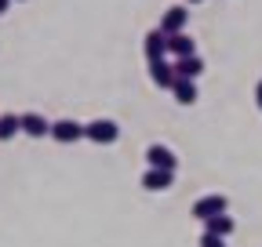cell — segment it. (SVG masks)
I'll return each mask as SVG.
<instances>
[{"mask_svg": "<svg viewBox=\"0 0 262 247\" xmlns=\"http://www.w3.org/2000/svg\"><path fill=\"white\" fill-rule=\"evenodd\" d=\"M171 182H175V171H157V167H149V171L142 175V185H146L149 193H164Z\"/></svg>", "mask_w": 262, "mask_h": 247, "instance_id": "9c48e42d", "label": "cell"}, {"mask_svg": "<svg viewBox=\"0 0 262 247\" xmlns=\"http://www.w3.org/2000/svg\"><path fill=\"white\" fill-rule=\"evenodd\" d=\"M171 95L179 98V106H193V102H196V80H182V77H175Z\"/></svg>", "mask_w": 262, "mask_h": 247, "instance_id": "7c38bea8", "label": "cell"}, {"mask_svg": "<svg viewBox=\"0 0 262 247\" xmlns=\"http://www.w3.org/2000/svg\"><path fill=\"white\" fill-rule=\"evenodd\" d=\"M149 77H153V84H157V87H171V84H175V66H171L168 58L149 62Z\"/></svg>", "mask_w": 262, "mask_h": 247, "instance_id": "30bf717a", "label": "cell"}, {"mask_svg": "<svg viewBox=\"0 0 262 247\" xmlns=\"http://www.w3.org/2000/svg\"><path fill=\"white\" fill-rule=\"evenodd\" d=\"M146 160H149V167H157V171H175V167H179V157H175L168 145H160V142H153V145L146 149Z\"/></svg>", "mask_w": 262, "mask_h": 247, "instance_id": "277c9868", "label": "cell"}, {"mask_svg": "<svg viewBox=\"0 0 262 247\" xmlns=\"http://www.w3.org/2000/svg\"><path fill=\"white\" fill-rule=\"evenodd\" d=\"M229 211V200L222 196V193H211V196H201L193 204V218H201V222H208V218H215V214H226Z\"/></svg>", "mask_w": 262, "mask_h": 247, "instance_id": "7a4b0ae2", "label": "cell"}, {"mask_svg": "<svg viewBox=\"0 0 262 247\" xmlns=\"http://www.w3.org/2000/svg\"><path fill=\"white\" fill-rule=\"evenodd\" d=\"M51 138L55 142H62V145H70V142H80L84 138V124H77V120H55L51 124Z\"/></svg>", "mask_w": 262, "mask_h": 247, "instance_id": "3957f363", "label": "cell"}, {"mask_svg": "<svg viewBox=\"0 0 262 247\" xmlns=\"http://www.w3.org/2000/svg\"><path fill=\"white\" fill-rule=\"evenodd\" d=\"M8 4H11V0H0V15H4V11H8Z\"/></svg>", "mask_w": 262, "mask_h": 247, "instance_id": "e0dca14e", "label": "cell"}, {"mask_svg": "<svg viewBox=\"0 0 262 247\" xmlns=\"http://www.w3.org/2000/svg\"><path fill=\"white\" fill-rule=\"evenodd\" d=\"M142 47H146V58H149V62L168 58V37H164L160 29H149V33H146V40H142Z\"/></svg>", "mask_w": 262, "mask_h": 247, "instance_id": "8992f818", "label": "cell"}, {"mask_svg": "<svg viewBox=\"0 0 262 247\" xmlns=\"http://www.w3.org/2000/svg\"><path fill=\"white\" fill-rule=\"evenodd\" d=\"M18 124H22V131H26L29 138H44V135H51V124H48L40 113H22Z\"/></svg>", "mask_w": 262, "mask_h": 247, "instance_id": "ba28073f", "label": "cell"}, {"mask_svg": "<svg viewBox=\"0 0 262 247\" xmlns=\"http://www.w3.org/2000/svg\"><path fill=\"white\" fill-rule=\"evenodd\" d=\"M233 229H237V222L229 218V214H215V218H208V222H204V233H211V236H222V240H226L229 233H233Z\"/></svg>", "mask_w": 262, "mask_h": 247, "instance_id": "4fadbf2b", "label": "cell"}, {"mask_svg": "<svg viewBox=\"0 0 262 247\" xmlns=\"http://www.w3.org/2000/svg\"><path fill=\"white\" fill-rule=\"evenodd\" d=\"M18 131H22V124H18V116H15V113H4V116H0V142L15 138Z\"/></svg>", "mask_w": 262, "mask_h": 247, "instance_id": "5bb4252c", "label": "cell"}, {"mask_svg": "<svg viewBox=\"0 0 262 247\" xmlns=\"http://www.w3.org/2000/svg\"><path fill=\"white\" fill-rule=\"evenodd\" d=\"M168 55L189 58V55H196V40H193L189 33H175V37H168Z\"/></svg>", "mask_w": 262, "mask_h": 247, "instance_id": "8fae6325", "label": "cell"}, {"mask_svg": "<svg viewBox=\"0 0 262 247\" xmlns=\"http://www.w3.org/2000/svg\"><path fill=\"white\" fill-rule=\"evenodd\" d=\"M255 106H258V109H262V80H258V84H255Z\"/></svg>", "mask_w": 262, "mask_h": 247, "instance_id": "2e32d148", "label": "cell"}, {"mask_svg": "<svg viewBox=\"0 0 262 247\" xmlns=\"http://www.w3.org/2000/svg\"><path fill=\"white\" fill-rule=\"evenodd\" d=\"M186 18H189V11L186 8H168V11H164L160 15V33L164 37H175V33H186Z\"/></svg>", "mask_w": 262, "mask_h": 247, "instance_id": "5b68a950", "label": "cell"}, {"mask_svg": "<svg viewBox=\"0 0 262 247\" xmlns=\"http://www.w3.org/2000/svg\"><path fill=\"white\" fill-rule=\"evenodd\" d=\"M186 4H201V0H186Z\"/></svg>", "mask_w": 262, "mask_h": 247, "instance_id": "ac0fdd59", "label": "cell"}, {"mask_svg": "<svg viewBox=\"0 0 262 247\" xmlns=\"http://www.w3.org/2000/svg\"><path fill=\"white\" fill-rule=\"evenodd\" d=\"M84 138H91V142H98V145H113V142L120 138V128H117V120L98 116V120L84 124Z\"/></svg>", "mask_w": 262, "mask_h": 247, "instance_id": "6da1fadb", "label": "cell"}, {"mask_svg": "<svg viewBox=\"0 0 262 247\" xmlns=\"http://www.w3.org/2000/svg\"><path fill=\"white\" fill-rule=\"evenodd\" d=\"M201 247H226V240H222V236H211V233H204V236H201Z\"/></svg>", "mask_w": 262, "mask_h": 247, "instance_id": "9a60e30c", "label": "cell"}, {"mask_svg": "<svg viewBox=\"0 0 262 247\" xmlns=\"http://www.w3.org/2000/svg\"><path fill=\"white\" fill-rule=\"evenodd\" d=\"M171 66H175V77H182V80H196V77L204 73V58H201V55H189V58H175Z\"/></svg>", "mask_w": 262, "mask_h": 247, "instance_id": "52a82bcc", "label": "cell"}]
</instances>
